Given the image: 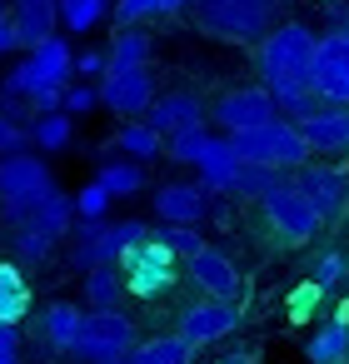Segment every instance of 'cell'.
<instances>
[{"instance_id": "1", "label": "cell", "mask_w": 349, "mask_h": 364, "mask_svg": "<svg viewBox=\"0 0 349 364\" xmlns=\"http://www.w3.org/2000/svg\"><path fill=\"white\" fill-rule=\"evenodd\" d=\"M314 36L304 26H274L259 41V75L274 95V105L294 90H314Z\"/></svg>"}, {"instance_id": "2", "label": "cell", "mask_w": 349, "mask_h": 364, "mask_svg": "<svg viewBox=\"0 0 349 364\" xmlns=\"http://www.w3.org/2000/svg\"><path fill=\"white\" fill-rule=\"evenodd\" d=\"M75 220H80L75 215V195H60V190H50L41 205L21 210V215H6L11 245H16L21 264H45L55 255V245L75 230Z\"/></svg>"}, {"instance_id": "3", "label": "cell", "mask_w": 349, "mask_h": 364, "mask_svg": "<svg viewBox=\"0 0 349 364\" xmlns=\"http://www.w3.org/2000/svg\"><path fill=\"white\" fill-rule=\"evenodd\" d=\"M235 140V155L240 160H259V165H274V170H299L309 160V140L299 130V120H264V125H249V130H230Z\"/></svg>"}, {"instance_id": "4", "label": "cell", "mask_w": 349, "mask_h": 364, "mask_svg": "<svg viewBox=\"0 0 349 364\" xmlns=\"http://www.w3.org/2000/svg\"><path fill=\"white\" fill-rule=\"evenodd\" d=\"M200 26L220 41H264L279 0H195Z\"/></svg>"}, {"instance_id": "5", "label": "cell", "mask_w": 349, "mask_h": 364, "mask_svg": "<svg viewBox=\"0 0 349 364\" xmlns=\"http://www.w3.org/2000/svg\"><path fill=\"white\" fill-rule=\"evenodd\" d=\"M150 230H145V220H80L75 225V250H70V264L75 269H90V264H120V255L130 250V245H140Z\"/></svg>"}, {"instance_id": "6", "label": "cell", "mask_w": 349, "mask_h": 364, "mask_svg": "<svg viewBox=\"0 0 349 364\" xmlns=\"http://www.w3.org/2000/svg\"><path fill=\"white\" fill-rule=\"evenodd\" d=\"M70 70H75L70 46H65L60 36H45L41 46H31V50H26V60H21V65L6 75V85H16L26 100H36L41 90H65Z\"/></svg>"}, {"instance_id": "7", "label": "cell", "mask_w": 349, "mask_h": 364, "mask_svg": "<svg viewBox=\"0 0 349 364\" xmlns=\"http://www.w3.org/2000/svg\"><path fill=\"white\" fill-rule=\"evenodd\" d=\"M175 264H180V255H175L160 235H145L140 245H130V250L120 255L125 289H130L135 299H155V294H165V289L175 284Z\"/></svg>"}, {"instance_id": "8", "label": "cell", "mask_w": 349, "mask_h": 364, "mask_svg": "<svg viewBox=\"0 0 349 364\" xmlns=\"http://www.w3.org/2000/svg\"><path fill=\"white\" fill-rule=\"evenodd\" d=\"M50 190H55V175H50L45 160H36L31 150L0 155V205H6V215H21V210L41 205Z\"/></svg>"}, {"instance_id": "9", "label": "cell", "mask_w": 349, "mask_h": 364, "mask_svg": "<svg viewBox=\"0 0 349 364\" xmlns=\"http://www.w3.org/2000/svg\"><path fill=\"white\" fill-rule=\"evenodd\" d=\"M130 349H135V319L125 309H90L70 354L85 364H105V359H120Z\"/></svg>"}, {"instance_id": "10", "label": "cell", "mask_w": 349, "mask_h": 364, "mask_svg": "<svg viewBox=\"0 0 349 364\" xmlns=\"http://www.w3.org/2000/svg\"><path fill=\"white\" fill-rule=\"evenodd\" d=\"M259 205H264V215H269V225L289 240V245H304V240H314L319 235V225H324V215L309 205V195L289 180H274L264 195H259Z\"/></svg>"}, {"instance_id": "11", "label": "cell", "mask_w": 349, "mask_h": 364, "mask_svg": "<svg viewBox=\"0 0 349 364\" xmlns=\"http://www.w3.org/2000/svg\"><path fill=\"white\" fill-rule=\"evenodd\" d=\"M314 90L329 105H349V16L314 46Z\"/></svg>"}, {"instance_id": "12", "label": "cell", "mask_w": 349, "mask_h": 364, "mask_svg": "<svg viewBox=\"0 0 349 364\" xmlns=\"http://www.w3.org/2000/svg\"><path fill=\"white\" fill-rule=\"evenodd\" d=\"M100 105H110L115 115L135 120L155 105V85H150V70L145 65H110L100 75Z\"/></svg>"}, {"instance_id": "13", "label": "cell", "mask_w": 349, "mask_h": 364, "mask_svg": "<svg viewBox=\"0 0 349 364\" xmlns=\"http://www.w3.org/2000/svg\"><path fill=\"white\" fill-rule=\"evenodd\" d=\"M274 95H269V85H240V90H225L220 95V105H215V120L225 125V130H249V125H264V120H274Z\"/></svg>"}, {"instance_id": "14", "label": "cell", "mask_w": 349, "mask_h": 364, "mask_svg": "<svg viewBox=\"0 0 349 364\" xmlns=\"http://www.w3.org/2000/svg\"><path fill=\"white\" fill-rule=\"evenodd\" d=\"M205 210H210V185L205 180L200 185L195 180H170V185L155 190V215L170 220V225H200Z\"/></svg>"}, {"instance_id": "15", "label": "cell", "mask_w": 349, "mask_h": 364, "mask_svg": "<svg viewBox=\"0 0 349 364\" xmlns=\"http://www.w3.org/2000/svg\"><path fill=\"white\" fill-rule=\"evenodd\" d=\"M235 329H240V304H235V299L190 304V309L180 314V334H185L190 344H215V339H225V334H235Z\"/></svg>"}, {"instance_id": "16", "label": "cell", "mask_w": 349, "mask_h": 364, "mask_svg": "<svg viewBox=\"0 0 349 364\" xmlns=\"http://www.w3.org/2000/svg\"><path fill=\"white\" fill-rule=\"evenodd\" d=\"M304 195H309V205L329 220V215H339L344 210V195H349V175L339 170V165H299V180H294Z\"/></svg>"}, {"instance_id": "17", "label": "cell", "mask_w": 349, "mask_h": 364, "mask_svg": "<svg viewBox=\"0 0 349 364\" xmlns=\"http://www.w3.org/2000/svg\"><path fill=\"white\" fill-rule=\"evenodd\" d=\"M190 264V274H195V284L205 289V294H215V299H240V269H235V259L225 255V250H200V255H190L185 259Z\"/></svg>"}, {"instance_id": "18", "label": "cell", "mask_w": 349, "mask_h": 364, "mask_svg": "<svg viewBox=\"0 0 349 364\" xmlns=\"http://www.w3.org/2000/svg\"><path fill=\"white\" fill-rule=\"evenodd\" d=\"M299 130H304L309 150H319V155H349V110H339V105L314 110Z\"/></svg>"}, {"instance_id": "19", "label": "cell", "mask_w": 349, "mask_h": 364, "mask_svg": "<svg viewBox=\"0 0 349 364\" xmlns=\"http://www.w3.org/2000/svg\"><path fill=\"white\" fill-rule=\"evenodd\" d=\"M16 11V31H21V46H41L45 36H55L60 26V0H11Z\"/></svg>"}, {"instance_id": "20", "label": "cell", "mask_w": 349, "mask_h": 364, "mask_svg": "<svg viewBox=\"0 0 349 364\" xmlns=\"http://www.w3.org/2000/svg\"><path fill=\"white\" fill-rule=\"evenodd\" d=\"M80 324H85V309H80L75 299H55V304H45V314H41V334H45V344L60 349V354L75 349Z\"/></svg>"}, {"instance_id": "21", "label": "cell", "mask_w": 349, "mask_h": 364, "mask_svg": "<svg viewBox=\"0 0 349 364\" xmlns=\"http://www.w3.org/2000/svg\"><path fill=\"white\" fill-rule=\"evenodd\" d=\"M304 359L309 364H344L349 359V304H339V314L314 329V339L304 344Z\"/></svg>"}, {"instance_id": "22", "label": "cell", "mask_w": 349, "mask_h": 364, "mask_svg": "<svg viewBox=\"0 0 349 364\" xmlns=\"http://www.w3.org/2000/svg\"><path fill=\"white\" fill-rule=\"evenodd\" d=\"M145 120L160 130V135H175L185 125H200V100L185 95V90H170V95H155V105L145 110Z\"/></svg>"}, {"instance_id": "23", "label": "cell", "mask_w": 349, "mask_h": 364, "mask_svg": "<svg viewBox=\"0 0 349 364\" xmlns=\"http://www.w3.org/2000/svg\"><path fill=\"white\" fill-rule=\"evenodd\" d=\"M120 294H125V269L115 259L85 269V304L90 309H120Z\"/></svg>"}, {"instance_id": "24", "label": "cell", "mask_w": 349, "mask_h": 364, "mask_svg": "<svg viewBox=\"0 0 349 364\" xmlns=\"http://www.w3.org/2000/svg\"><path fill=\"white\" fill-rule=\"evenodd\" d=\"M26 314H31V279L21 274V264L0 259V319L21 324Z\"/></svg>"}, {"instance_id": "25", "label": "cell", "mask_w": 349, "mask_h": 364, "mask_svg": "<svg viewBox=\"0 0 349 364\" xmlns=\"http://www.w3.org/2000/svg\"><path fill=\"white\" fill-rule=\"evenodd\" d=\"M70 135H75V115L70 110H41L36 120H31V145L36 150H65L70 145Z\"/></svg>"}, {"instance_id": "26", "label": "cell", "mask_w": 349, "mask_h": 364, "mask_svg": "<svg viewBox=\"0 0 349 364\" xmlns=\"http://www.w3.org/2000/svg\"><path fill=\"white\" fill-rule=\"evenodd\" d=\"M110 145H115V150H125L130 160H155V155L165 150V135H160L150 120H140V115H135L130 125H120V130H115V140H110Z\"/></svg>"}, {"instance_id": "27", "label": "cell", "mask_w": 349, "mask_h": 364, "mask_svg": "<svg viewBox=\"0 0 349 364\" xmlns=\"http://www.w3.org/2000/svg\"><path fill=\"white\" fill-rule=\"evenodd\" d=\"M190 339L185 334H155V339H135V349H130V364H190Z\"/></svg>"}, {"instance_id": "28", "label": "cell", "mask_w": 349, "mask_h": 364, "mask_svg": "<svg viewBox=\"0 0 349 364\" xmlns=\"http://www.w3.org/2000/svg\"><path fill=\"white\" fill-rule=\"evenodd\" d=\"M235 165H240V155H235V140H210V150H205V160H200L195 170H200V180H205L210 190H230V180H235Z\"/></svg>"}, {"instance_id": "29", "label": "cell", "mask_w": 349, "mask_h": 364, "mask_svg": "<svg viewBox=\"0 0 349 364\" xmlns=\"http://www.w3.org/2000/svg\"><path fill=\"white\" fill-rule=\"evenodd\" d=\"M210 130L205 125H185V130H175V135H165V150H170V160H180V165H200L205 160V150H210Z\"/></svg>"}, {"instance_id": "30", "label": "cell", "mask_w": 349, "mask_h": 364, "mask_svg": "<svg viewBox=\"0 0 349 364\" xmlns=\"http://www.w3.org/2000/svg\"><path fill=\"white\" fill-rule=\"evenodd\" d=\"M115 200H125V195H140V185H145V170H140V160H115V165H100V175H95Z\"/></svg>"}, {"instance_id": "31", "label": "cell", "mask_w": 349, "mask_h": 364, "mask_svg": "<svg viewBox=\"0 0 349 364\" xmlns=\"http://www.w3.org/2000/svg\"><path fill=\"white\" fill-rule=\"evenodd\" d=\"M279 175H274V165H259V160H240L235 165V180H230V195H264L269 185H274Z\"/></svg>"}, {"instance_id": "32", "label": "cell", "mask_w": 349, "mask_h": 364, "mask_svg": "<svg viewBox=\"0 0 349 364\" xmlns=\"http://www.w3.org/2000/svg\"><path fill=\"white\" fill-rule=\"evenodd\" d=\"M100 16H105V0H60V26L75 31V36L95 31Z\"/></svg>"}, {"instance_id": "33", "label": "cell", "mask_w": 349, "mask_h": 364, "mask_svg": "<svg viewBox=\"0 0 349 364\" xmlns=\"http://www.w3.org/2000/svg\"><path fill=\"white\" fill-rule=\"evenodd\" d=\"M105 55H110V65H145V60H150V36H140V31L125 26V31L110 41Z\"/></svg>"}, {"instance_id": "34", "label": "cell", "mask_w": 349, "mask_h": 364, "mask_svg": "<svg viewBox=\"0 0 349 364\" xmlns=\"http://www.w3.org/2000/svg\"><path fill=\"white\" fill-rule=\"evenodd\" d=\"M180 259H190V255H200L205 250V240H200V225H170V220H160V230H155Z\"/></svg>"}, {"instance_id": "35", "label": "cell", "mask_w": 349, "mask_h": 364, "mask_svg": "<svg viewBox=\"0 0 349 364\" xmlns=\"http://www.w3.org/2000/svg\"><path fill=\"white\" fill-rule=\"evenodd\" d=\"M180 6H190V0H120V6H115V21H120V26H135V21H145V16H170V11H180Z\"/></svg>"}, {"instance_id": "36", "label": "cell", "mask_w": 349, "mask_h": 364, "mask_svg": "<svg viewBox=\"0 0 349 364\" xmlns=\"http://www.w3.org/2000/svg\"><path fill=\"white\" fill-rule=\"evenodd\" d=\"M110 200H115V195H110L100 180H90V185H80V190H75V215H80V220H105Z\"/></svg>"}, {"instance_id": "37", "label": "cell", "mask_w": 349, "mask_h": 364, "mask_svg": "<svg viewBox=\"0 0 349 364\" xmlns=\"http://www.w3.org/2000/svg\"><path fill=\"white\" fill-rule=\"evenodd\" d=\"M31 145V125H21L11 110H0V155H16Z\"/></svg>"}, {"instance_id": "38", "label": "cell", "mask_w": 349, "mask_h": 364, "mask_svg": "<svg viewBox=\"0 0 349 364\" xmlns=\"http://www.w3.org/2000/svg\"><path fill=\"white\" fill-rule=\"evenodd\" d=\"M344 264H349V259H344L339 250H324V255L314 259V284H319V289H334V284L344 279Z\"/></svg>"}, {"instance_id": "39", "label": "cell", "mask_w": 349, "mask_h": 364, "mask_svg": "<svg viewBox=\"0 0 349 364\" xmlns=\"http://www.w3.org/2000/svg\"><path fill=\"white\" fill-rule=\"evenodd\" d=\"M319 294H324V289H319L314 279H309V284H299V289L289 294V319H309V314L319 309Z\"/></svg>"}, {"instance_id": "40", "label": "cell", "mask_w": 349, "mask_h": 364, "mask_svg": "<svg viewBox=\"0 0 349 364\" xmlns=\"http://www.w3.org/2000/svg\"><path fill=\"white\" fill-rule=\"evenodd\" d=\"M95 105H100V90H90V85H70V90H65V110H70L75 120L90 115Z\"/></svg>"}, {"instance_id": "41", "label": "cell", "mask_w": 349, "mask_h": 364, "mask_svg": "<svg viewBox=\"0 0 349 364\" xmlns=\"http://www.w3.org/2000/svg\"><path fill=\"white\" fill-rule=\"evenodd\" d=\"M11 50H21V31H16L11 0H0V55H11Z\"/></svg>"}, {"instance_id": "42", "label": "cell", "mask_w": 349, "mask_h": 364, "mask_svg": "<svg viewBox=\"0 0 349 364\" xmlns=\"http://www.w3.org/2000/svg\"><path fill=\"white\" fill-rule=\"evenodd\" d=\"M0 364H21V329L0 319Z\"/></svg>"}, {"instance_id": "43", "label": "cell", "mask_w": 349, "mask_h": 364, "mask_svg": "<svg viewBox=\"0 0 349 364\" xmlns=\"http://www.w3.org/2000/svg\"><path fill=\"white\" fill-rule=\"evenodd\" d=\"M110 70V55L105 50H85V55H75V75H105Z\"/></svg>"}, {"instance_id": "44", "label": "cell", "mask_w": 349, "mask_h": 364, "mask_svg": "<svg viewBox=\"0 0 349 364\" xmlns=\"http://www.w3.org/2000/svg\"><path fill=\"white\" fill-rule=\"evenodd\" d=\"M0 225H6V205H0Z\"/></svg>"}]
</instances>
